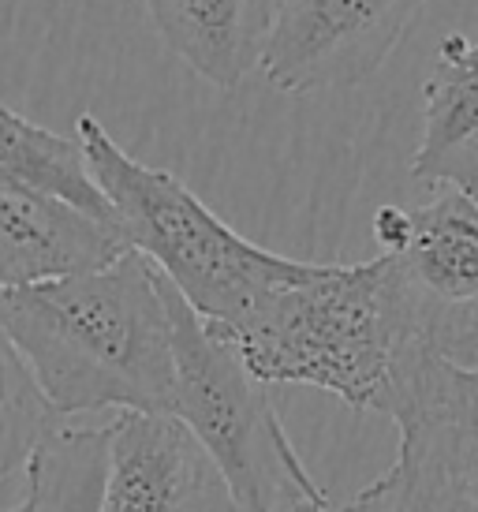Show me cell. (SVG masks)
<instances>
[{
  "label": "cell",
  "instance_id": "5b68a950",
  "mask_svg": "<svg viewBox=\"0 0 478 512\" xmlns=\"http://www.w3.org/2000/svg\"><path fill=\"white\" fill-rule=\"evenodd\" d=\"M426 0H277L262 72L269 86L307 98L359 86L393 57Z\"/></svg>",
  "mask_w": 478,
  "mask_h": 512
},
{
  "label": "cell",
  "instance_id": "3957f363",
  "mask_svg": "<svg viewBox=\"0 0 478 512\" xmlns=\"http://www.w3.org/2000/svg\"><path fill=\"white\" fill-rule=\"evenodd\" d=\"M75 139L113 202L131 251L150 258L206 326L236 322L269 288L310 266L239 236L183 180L127 154L94 113L79 116Z\"/></svg>",
  "mask_w": 478,
  "mask_h": 512
},
{
  "label": "cell",
  "instance_id": "277c9868",
  "mask_svg": "<svg viewBox=\"0 0 478 512\" xmlns=\"http://www.w3.org/2000/svg\"><path fill=\"white\" fill-rule=\"evenodd\" d=\"M176 337V404L172 415L191 430L221 468L239 512H292L325 505L318 479L284 430L269 385L198 318L165 281Z\"/></svg>",
  "mask_w": 478,
  "mask_h": 512
},
{
  "label": "cell",
  "instance_id": "9a60e30c",
  "mask_svg": "<svg viewBox=\"0 0 478 512\" xmlns=\"http://www.w3.org/2000/svg\"><path fill=\"white\" fill-rule=\"evenodd\" d=\"M422 348L449 363H460V367H478V307L437 326Z\"/></svg>",
  "mask_w": 478,
  "mask_h": 512
},
{
  "label": "cell",
  "instance_id": "8992f818",
  "mask_svg": "<svg viewBox=\"0 0 478 512\" xmlns=\"http://www.w3.org/2000/svg\"><path fill=\"white\" fill-rule=\"evenodd\" d=\"M101 512H239L221 468L176 415L120 412L109 423Z\"/></svg>",
  "mask_w": 478,
  "mask_h": 512
},
{
  "label": "cell",
  "instance_id": "30bf717a",
  "mask_svg": "<svg viewBox=\"0 0 478 512\" xmlns=\"http://www.w3.org/2000/svg\"><path fill=\"white\" fill-rule=\"evenodd\" d=\"M419 184L460 187L478 199V42L452 30L422 86V139L411 157Z\"/></svg>",
  "mask_w": 478,
  "mask_h": 512
},
{
  "label": "cell",
  "instance_id": "e0dca14e",
  "mask_svg": "<svg viewBox=\"0 0 478 512\" xmlns=\"http://www.w3.org/2000/svg\"><path fill=\"white\" fill-rule=\"evenodd\" d=\"M0 512H23V509H0Z\"/></svg>",
  "mask_w": 478,
  "mask_h": 512
},
{
  "label": "cell",
  "instance_id": "6da1fadb",
  "mask_svg": "<svg viewBox=\"0 0 478 512\" xmlns=\"http://www.w3.org/2000/svg\"><path fill=\"white\" fill-rule=\"evenodd\" d=\"M0 322L60 412L172 415L176 337L165 277L127 251L113 266L0 292Z\"/></svg>",
  "mask_w": 478,
  "mask_h": 512
},
{
  "label": "cell",
  "instance_id": "5bb4252c",
  "mask_svg": "<svg viewBox=\"0 0 478 512\" xmlns=\"http://www.w3.org/2000/svg\"><path fill=\"white\" fill-rule=\"evenodd\" d=\"M348 512H478V505L430 464L396 453L393 468L363 486Z\"/></svg>",
  "mask_w": 478,
  "mask_h": 512
},
{
  "label": "cell",
  "instance_id": "4fadbf2b",
  "mask_svg": "<svg viewBox=\"0 0 478 512\" xmlns=\"http://www.w3.org/2000/svg\"><path fill=\"white\" fill-rule=\"evenodd\" d=\"M68 427L15 337L0 322V479L27 468L34 449Z\"/></svg>",
  "mask_w": 478,
  "mask_h": 512
},
{
  "label": "cell",
  "instance_id": "7a4b0ae2",
  "mask_svg": "<svg viewBox=\"0 0 478 512\" xmlns=\"http://www.w3.org/2000/svg\"><path fill=\"white\" fill-rule=\"evenodd\" d=\"M213 337L266 385H307L352 412H381L408 348L389 255L359 266L310 262Z\"/></svg>",
  "mask_w": 478,
  "mask_h": 512
},
{
  "label": "cell",
  "instance_id": "8fae6325",
  "mask_svg": "<svg viewBox=\"0 0 478 512\" xmlns=\"http://www.w3.org/2000/svg\"><path fill=\"white\" fill-rule=\"evenodd\" d=\"M0 187L45 202H60L101 225L120 228L109 195L94 180L79 139L30 124L27 116L0 105Z\"/></svg>",
  "mask_w": 478,
  "mask_h": 512
},
{
  "label": "cell",
  "instance_id": "52a82bcc",
  "mask_svg": "<svg viewBox=\"0 0 478 512\" xmlns=\"http://www.w3.org/2000/svg\"><path fill=\"white\" fill-rule=\"evenodd\" d=\"M381 415L400 430V453L441 471L478 505V367L408 344Z\"/></svg>",
  "mask_w": 478,
  "mask_h": 512
},
{
  "label": "cell",
  "instance_id": "2e32d148",
  "mask_svg": "<svg viewBox=\"0 0 478 512\" xmlns=\"http://www.w3.org/2000/svg\"><path fill=\"white\" fill-rule=\"evenodd\" d=\"M292 512H348V509H337L333 501H325V505H299V509H292Z\"/></svg>",
  "mask_w": 478,
  "mask_h": 512
},
{
  "label": "cell",
  "instance_id": "9c48e42d",
  "mask_svg": "<svg viewBox=\"0 0 478 512\" xmlns=\"http://www.w3.org/2000/svg\"><path fill=\"white\" fill-rule=\"evenodd\" d=\"M172 57L221 90L262 68L277 0H142Z\"/></svg>",
  "mask_w": 478,
  "mask_h": 512
},
{
  "label": "cell",
  "instance_id": "7c38bea8",
  "mask_svg": "<svg viewBox=\"0 0 478 512\" xmlns=\"http://www.w3.org/2000/svg\"><path fill=\"white\" fill-rule=\"evenodd\" d=\"M109 483V427H64L27 460L23 512H101Z\"/></svg>",
  "mask_w": 478,
  "mask_h": 512
},
{
  "label": "cell",
  "instance_id": "ba28073f",
  "mask_svg": "<svg viewBox=\"0 0 478 512\" xmlns=\"http://www.w3.org/2000/svg\"><path fill=\"white\" fill-rule=\"evenodd\" d=\"M131 243L71 206L0 187V292L113 266Z\"/></svg>",
  "mask_w": 478,
  "mask_h": 512
}]
</instances>
